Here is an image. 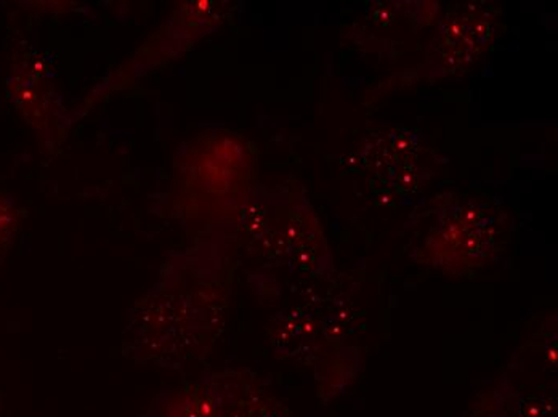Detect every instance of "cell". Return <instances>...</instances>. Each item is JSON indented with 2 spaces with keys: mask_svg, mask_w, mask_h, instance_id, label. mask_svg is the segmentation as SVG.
<instances>
[{
  "mask_svg": "<svg viewBox=\"0 0 558 417\" xmlns=\"http://www.w3.org/2000/svg\"><path fill=\"white\" fill-rule=\"evenodd\" d=\"M220 398V417H291L260 382L243 372L209 376Z\"/></svg>",
  "mask_w": 558,
  "mask_h": 417,
  "instance_id": "obj_1",
  "label": "cell"
},
{
  "mask_svg": "<svg viewBox=\"0 0 558 417\" xmlns=\"http://www.w3.org/2000/svg\"><path fill=\"white\" fill-rule=\"evenodd\" d=\"M142 417H220V398L207 376L204 381L162 390Z\"/></svg>",
  "mask_w": 558,
  "mask_h": 417,
  "instance_id": "obj_2",
  "label": "cell"
},
{
  "mask_svg": "<svg viewBox=\"0 0 558 417\" xmlns=\"http://www.w3.org/2000/svg\"><path fill=\"white\" fill-rule=\"evenodd\" d=\"M16 230V217L9 203L0 195V249L9 244Z\"/></svg>",
  "mask_w": 558,
  "mask_h": 417,
  "instance_id": "obj_3",
  "label": "cell"
}]
</instances>
